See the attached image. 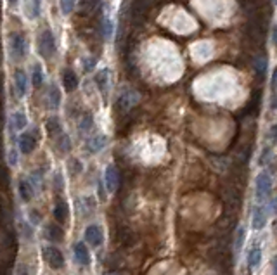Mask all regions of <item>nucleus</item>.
<instances>
[{
    "instance_id": "obj_1",
    "label": "nucleus",
    "mask_w": 277,
    "mask_h": 275,
    "mask_svg": "<svg viewBox=\"0 0 277 275\" xmlns=\"http://www.w3.org/2000/svg\"><path fill=\"white\" fill-rule=\"evenodd\" d=\"M38 49H40V54L44 57H52L55 54V42L51 30L42 31L40 38H38Z\"/></svg>"
},
{
    "instance_id": "obj_2",
    "label": "nucleus",
    "mask_w": 277,
    "mask_h": 275,
    "mask_svg": "<svg viewBox=\"0 0 277 275\" xmlns=\"http://www.w3.org/2000/svg\"><path fill=\"white\" fill-rule=\"evenodd\" d=\"M44 258L49 263V267L54 270H59L64 267V256H62L61 249L55 248V246H47L44 248Z\"/></svg>"
},
{
    "instance_id": "obj_3",
    "label": "nucleus",
    "mask_w": 277,
    "mask_h": 275,
    "mask_svg": "<svg viewBox=\"0 0 277 275\" xmlns=\"http://www.w3.org/2000/svg\"><path fill=\"white\" fill-rule=\"evenodd\" d=\"M272 192V177L269 171H262L257 177V197L258 201H265Z\"/></svg>"
},
{
    "instance_id": "obj_4",
    "label": "nucleus",
    "mask_w": 277,
    "mask_h": 275,
    "mask_svg": "<svg viewBox=\"0 0 277 275\" xmlns=\"http://www.w3.org/2000/svg\"><path fill=\"white\" fill-rule=\"evenodd\" d=\"M94 82H96L97 90L101 92V95H103V97H108L111 90V69H108V68L99 69V71L96 73V76H94Z\"/></svg>"
},
{
    "instance_id": "obj_5",
    "label": "nucleus",
    "mask_w": 277,
    "mask_h": 275,
    "mask_svg": "<svg viewBox=\"0 0 277 275\" xmlns=\"http://www.w3.org/2000/svg\"><path fill=\"white\" fill-rule=\"evenodd\" d=\"M26 51H28L26 38L21 33L12 35V40H10V54H12V57L16 61H19V59H23L26 55Z\"/></svg>"
},
{
    "instance_id": "obj_6",
    "label": "nucleus",
    "mask_w": 277,
    "mask_h": 275,
    "mask_svg": "<svg viewBox=\"0 0 277 275\" xmlns=\"http://www.w3.org/2000/svg\"><path fill=\"white\" fill-rule=\"evenodd\" d=\"M85 241L89 242L92 248H99L104 242V232L99 225H89L85 230Z\"/></svg>"
},
{
    "instance_id": "obj_7",
    "label": "nucleus",
    "mask_w": 277,
    "mask_h": 275,
    "mask_svg": "<svg viewBox=\"0 0 277 275\" xmlns=\"http://www.w3.org/2000/svg\"><path fill=\"white\" fill-rule=\"evenodd\" d=\"M104 185H106L108 194H114L118 189V170L114 165H108L104 170Z\"/></svg>"
},
{
    "instance_id": "obj_8",
    "label": "nucleus",
    "mask_w": 277,
    "mask_h": 275,
    "mask_svg": "<svg viewBox=\"0 0 277 275\" xmlns=\"http://www.w3.org/2000/svg\"><path fill=\"white\" fill-rule=\"evenodd\" d=\"M17 147H19V151L23 154H31L35 151V147H37V137L28 132L21 133L19 139H17Z\"/></svg>"
},
{
    "instance_id": "obj_9",
    "label": "nucleus",
    "mask_w": 277,
    "mask_h": 275,
    "mask_svg": "<svg viewBox=\"0 0 277 275\" xmlns=\"http://www.w3.org/2000/svg\"><path fill=\"white\" fill-rule=\"evenodd\" d=\"M73 253H75V260L78 265H90V253L83 242H76L75 248H73Z\"/></svg>"
},
{
    "instance_id": "obj_10",
    "label": "nucleus",
    "mask_w": 277,
    "mask_h": 275,
    "mask_svg": "<svg viewBox=\"0 0 277 275\" xmlns=\"http://www.w3.org/2000/svg\"><path fill=\"white\" fill-rule=\"evenodd\" d=\"M14 85H16V92L19 97H24L28 94V75L23 69H17L16 76H14Z\"/></svg>"
},
{
    "instance_id": "obj_11",
    "label": "nucleus",
    "mask_w": 277,
    "mask_h": 275,
    "mask_svg": "<svg viewBox=\"0 0 277 275\" xmlns=\"http://www.w3.org/2000/svg\"><path fill=\"white\" fill-rule=\"evenodd\" d=\"M106 144H108L106 135H96V137H92L89 142H87V147H89V153L97 154V153H101L104 147H106Z\"/></svg>"
},
{
    "instance_id": "obj_12",
    "label": "nucleus",
    "mask_w": 277,
    "mask_h": 275,
    "mask_svg": "<svg viewBox=\"0 0 277 275\" xmlns=\"http://www.w3.org/2000/svg\"><path fill=\"white\" fill-rule=\"evenodd\" d=\"M78 76H76L75 71H71V69H66L64 75H62V85H64L66 92H73L76 90V87H78Z\"/></svg>"
},
{
    "instance_id": "obj_13",
    "label": "nucleus",
    "mask_w": 277,
    "mask_h": 275,
    "mask_svg": "<svg viewBox=\"0 0 277 275\" xmlns=\"http://www.w3.org/2000/svg\"><path fill=\"white\" fill-rule=\"evenodd\" d=\"M28 125V118H26V112L24 111H16L10 118L9 126H12L14 130H24Z\"/></svg>"
},
{
    "instance_id": "obj_14",
    "label": "nucleus",
    "mask_w": 277,
    "mask_h": 275,
    "mask_svg": "<svg viewBox=\"0 0 277 275\" xmlns=\"http://www.w3.org/2000/svg\"><path fill=\"white\" fill-rule=\"evenodd\" d=\"M267 225V217H265V211L262 208H257L253 211V218H251V227L255 230H262V228Z\"/></svg>"
},
{
    "instance_id": "obj_15",
    "label": "nucleus",
    "mask_w": 277,
    "mask_h": 275,
    "mask_svg": "<svg viewBox=\"0 0 277 275\" xmlns=\"http://www.w3.org/2000/svg\"><path fill=\"white\" fill-rule=\"evenodd\" d=\"M135 99H137V94L128 89H125L123 94H120V108L123 109V111H127L128 108H132V106L135 104Z\"/></svg>"
},
{
    "instance_id": "obj_16",
    "label": "nucleus",
    "mask_w": 277,
    "mask_h": 275,
    "mask_svg": "<svg viewBox=\"0 0 277 275\" xmlns=\"http://www.w3.org/2000/svg\"><path fill=\"white\" fill-rule=\"evenodd\" d=\"M33 194H35V189L31 187V183L28 180H19V196L21 199L24 201V203H30L31 199H33Z\"/></svg>"
},
{
    "instance_id": "obj_17",
    "label": "nucleus",
    "mask_w": 277,
    "mask_h": 275,
    "mask_svg": "<svg viewBox=\"0 0 277 275\" xmlns=\"http://www.w3.org/2000/svg\"><path fill=\"white\" fill-rule=\"evenodd\" d=\"M49 108L51 109H57L61 106V90L57 89V85H51L49 89Z\"/></svg>"
},
{
    "instance_id": "obj_18",
    "label": "nucleus",
    "mask_w": 277,
    "mask_h": 275,
    "mask_svg": "<svg viewBox=\"0 0 277 275\" xmlns=\"http://www.w3.org/2000/svg\"><path fill=\"white\" fill-rule=\"evenodd\" d=\"M54 217L57 221H64L68 218V204L64 201H57L54 206Z\"/></svg>"
},
{
    "instance_id": "obj_19",
    "label": "nucleus",
    "mask_w": 277,
    "mask_h": 275,
    "mask_svg": "<svg viewBox=\"0 0 277 275\" xmlns=\"http://www.w3.org/2000/svg\"><path fill=\"white\" fill-rule=\"evenodd\" d=\"M260 262H262V249L260 248H253L250 253H248V267L253 270V269H257V267L260 265Z\"/></svg>"
},
{
    "instance_id": "obj_20",
    "label": "nucleus",
    "mask_w": 277,
    "mask_h": 275,
    "mask_svg": "<svg viewBox=\"0 0 277 275\" xmlns=\"http://www.w3.org/2000/svg\"><path fill=\"white\" fill-rule=\"evenodd\" d=\"M45 128H47V132L51 133V135H59V133H62V126H61V121H59L57 116L49 118Z\"/></svg>"
},
{
    "instance_id": "obj_21",
    "label": "nucleus",
    "mask_w": 277,
    "mask_h": 275,
    "mask_svg": "<svg viewBox=\"0 0 277 275\" xmlns=\"http://www.w3.org/2000/svg\"><path fill=\"white\" fill-rule=\"evenodd\" d=\"M31 80H33L35 87H40L44 83V68H42L40 62H35L33 64V73H31Z\"/></svg>"
},
{
    "instance_id": "obj_22",
    "label": "nucleus",
    "mask_w": 277,
    "mask_h": 275,
    "mask_svg": "<svg viewBox=\"0 0 277 275\" xmlns=\"http://www.w3.org/2000/svg\"><path fill=\"white\" fill-rule=\"evenodd\" d=\"M113 33H114V24H113V19H111L110 16H104L103 19V35L106 40H111L113 38Z\"/></svg>"
},
{
    "instance_id": "obj_23",
    "label": "nucleus",
    "mask_w": 277,
    "mask_h": 275,
    "mask_svg": "<svg viewBox=\"0 0 277 275\" xmlns=\"http://www.w3.org/2000/svg\"><path fill=\"white\" fill-rule=\"evenodd\" d=\"M47 237L51 239L52 242H57L62 239V230L61 227H57V225H47Z\"/></svg>"
},
{
    "instance_id": "obj_24",
    "label": "nucleus",
    "mask_w": 277,
    "mask_h": 275,
    "mask_svg": "<svg viewBox=\"0 0 277 275\" xmlns=\"http://www.w3.org/2000/svg\"><path fill=\"white\" fill-rule=\"evenodd\" d=\"M76 0H59V9L64 16H69V14L75 10Z\"/></svg>"
},
{
    "instance_id": "obj_25",
    "label": "nucleus",
    "mask_w": 277,
    "mask_h": 275,
    "mask_svg": "<svg viewBox=\"0 0 277 275\" xmlns=\"http://www.w3.org/2000/svg\"><path fill=\"white\" fill-rule=\"evenodd\" d=\"M40 0H30V10H28L30 12V19H37L40 16Z\"/></svg>"
},
{
    "instance_id": "obj_26",
    "label": "nucleus",
    "mask_w": 277,
    "mask_h": 275,
    "mask_svg": "<svg viewBox=\"0 0 277 275\" xmlns=\"http://www.w3.org/2000/svg\"><path fill=\"white\" fill-rule=\"evenodd\" d=\"M92 126H94V119L90 114H85L82 119H80V128H82V132H89Z\"/></svg>"
},
{
    "instance_id": "obj_27",
    "label": "nucleus",
    "mask_w": 277,
    "mask_h": 275,
    "mask_svg": "<svg viewBox=\"0 0 277 275\" xmlns=\"http://www.w3.org/2000/svg\"><path fill=\"white\" fill-rule=\"evenodd\" d=\"M243 242H244V228L243 227H239L237 228V234H236V251H237V255H239V251L243 249Z\"/></svg>"
},
{
    "instance_id": "obj_28",
    "label": "nucleus",
    "mask_w": 277,
    "mask_h": 275,
    "mask_svg": "<svg viewBox=\"0 0 277 275\" xmlns=\"http://www.w3.org/2000/svg\"><path fill=\"white\" fill-rule=\"evenodd\" d=\"M59 146H61V151L62 153H68L69 149H71V142H69V137L66 135V133H61V137H59Z\"/></svg>"
},
{
    "instance_id": "obj_29",
    "label": "nucleus",
    "mask_w": 277,
    "mask_h": 275,
    "mask_svg": "<svg viewBox=\"0 0 277 275\" xmlns=\"http://www.w3.org/2000/svg\"><path fill=\"white\" fill-rule=\"evenodd\" d=\"M271 156H272V151H271V149H265L264 153H262L260 163H262V165H264V163H267V161L271 160Z\"/></svg>"
},
{
    "instance_id": "obj_30",
    "label": "nucleus",
    "mask_w": 277,
    "mask_h": 275,
    "mask_svg": "<svg viewBox=\"0 0 277 275\" xmlns=\"http://www.w3.org/2000/svg\"><path fill=\"white\" fill-rule=\"evenodd\" d=\"M94 66H96V59H89V61L83 62V69H85V71H90Z\"/></svg>"
},
{
    "instance_id": "obj_31",
    "label": "nucleus",
    "mask_w": 277,
    "mask_h": 275,
    "mask_svg": "<svg viewBox=\"0 0 277 275\" xmlns=\"http://www.w3.org/2000/svg\"><path fill=\"white\" fill-rule=\"evenodd\" d=\"M17 275H30V272H28V265H23V263H21V265L17 267Z\"/></svg>"
},
{
    "instance_id": "obj_32",
    "label": "nucleus",
    "mask_w": 277,
    "mask_h": 275,
    "mask_svg": "<svg viewBox=\"0 0 277 275\" xmlns=\"http://www.w3.org/2000/svg\"><path fill=\"white\" fill-rule=\"evenodd\" d=\"M30 215H31V220H33V223H38V221H40V213H38L37 210H31Z\"/></svg>"
},
{
    "instance_id": "obj_33",
    "label": "nucleus",
    "mask_w": 277,
    "mask_h": 275,
    "mask_svg": "<svg viewBox=\"0 0 277 275\" xmlns=\"http://www.w3.org/2000/svg\"><path fill=\"white\" fill-rule=\"evenodd\" d=\"M9 163H10V166H14V165L17 163V158H16V153H14V151H10L9 153Z\"/></svg>"
},
{
    "instance_id": "obj_34",
    "label": "nucleus",
    "mask_w": 277,
    "mask_h": 275,
    "mask_svg": "<svg viewBox=\"0 0 277 275\" xmlns=\"http://www.w3.org/2000/svg\"><path fill=\"white\" fill-rule=\"evenodd\" d=\"M272 89L277 90V68L274 69V73H272Z\"/></svg>"
},
{
    "instance_id": "obj_35",
    "label": "nucleus",
    "mask_w": 277,
    "mask_h": 275,
    "mask_svg": "<svg viewBox=\"0 0 277 275\" xmlns=\"http://www.w3.org/2000/svg\"><path fill=\"white\" fill-rule=\"evenodd\" d=\"M271 137H272V140H274V142H277V123L271 128Z\"/></svg>"
},
{
    "instance_id": "obj_36",
    "label": "nucleus",
    "mask_w": 277,
    "mask_h": 275,
    "mask_svg": "<svg viewBox=\"0 0 277 275\" xmlns=\"http://www.w3.org/2000/svg\"><path fill=\"white\" fill-rule=\"evenodd\" d=\"M272 40H274V45H277V26L272 28Z\"/></svg>"
},
{
    "instance_id": "obj_37",
    "label": "nucleus",
    "mask_w": 277,
    "mask_h": 275,
    "mask_svg": "<svg viewBox=\"0 0 277 275\" xmlns=\"http://www.w3.org/2000/svg\"><path fill=\"white\" fill-rule=\"evenodd\" d=\"M272 265H274V272H276V275H277V256L274 258V263H272Z\"/></svg>"
},
{
    "instance_id": "obj_38",
    "label": "nucleus",
    "mask_w": 277,
    "mask_h": 275,
    "mask_svg": "<svg viewBox=\"0 0 277 275\" xmlns=\"http://www.w3.org/2000/svg\"><path fill=\"white\" fill-rule=\"evenodd\" d=\"M9 2H10V3H17L19 0H9Z\"/></svg>"
},
{
    "instance_id": "obj_39",
    "label": "nucleus",
    "mask_w": 277,
    "mask_h": 275,
    "mask_svg": "<svg viewBox=\"0 0 277 275\" xmlns=\"http://www.w3.org/2000/svg\"><path fill=\"white\" fill-rule=\"evenodd\" d=\"M108 275H120V274H108Z\"/></svg>"
},
{
    "instance_id": "obj_40",
    "label": "nucleus",
    "mask_w": 277,
    "mask_h": 275,
    "mask_svg": "<svg viewBox=\"0 0 277 275\" xmlns=\"http://www.w3.org/2000/svg\"><path fill=\"white\" fill-rule=\"evenodd\" d=\"M276 235H277V225H276Z\"/></svg>"
},
{
    "instance_id": "obj_41",
    "label": "nucleus",
    "mask_w": 277,
    "mask_h": 275,
    "mask_svg": "<svg viewBox=\"0 0 277 275\" xmlns=\"http://www.w3.org/2000/svg\"><path fill=\"white\" fill-rule=\"evenodd\" d=\"M274 3H277V0H274Z\"/></svg>"
}]
</instances>
